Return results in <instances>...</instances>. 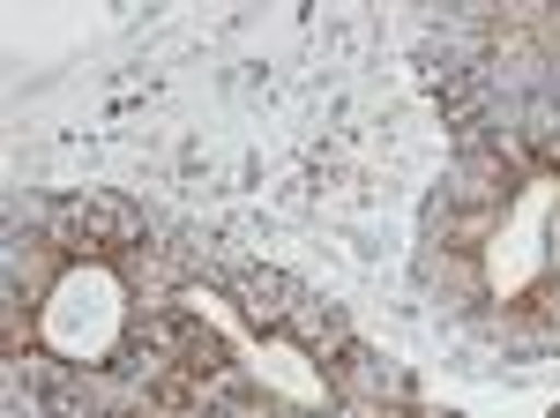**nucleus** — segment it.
I'll list each match as a JSON object with an SVG mask.
<instances>
[{
    "label": "nucleus",
    "instance_id": "f257e3e1",
    "mask_svg": "<svg viewBox=\"0 0 560 418\" xmlns=\"http://www.w3.org/2000/svg\"><path fill=\"white\" fill-rule=\"evenodd\" d=\"M52 247L60 254H135L142 247V217L113 195H83L52 217Z\"/></svg>",
    "mask_w": 560,
    "mask_h": 418
}]
</instances>
